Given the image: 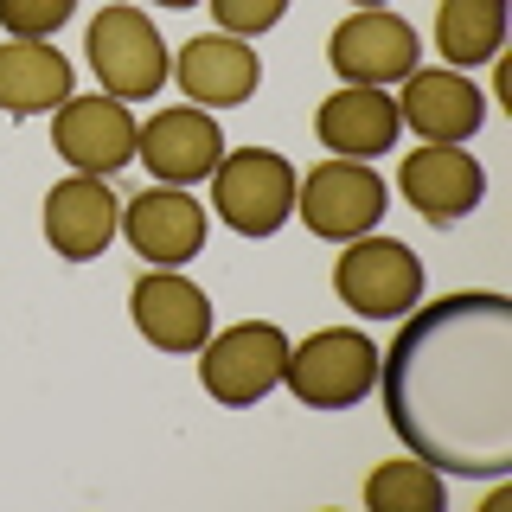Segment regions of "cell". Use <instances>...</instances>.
<instances>
[{
	"label": "cell",
	"instance_id": "24",
	"mask_svg": "<svg viewBox=\"0 0 512 512\" xmlns=\"http://www.w3.org/2000/svg\"><path fill=\"white\" fill-rule=\"evenodd\" d=\"M352 7H384V0H352Z\"/></svg>",
	"mask_w": 512,
	"mask_h": 512
},
{
	"label": "cell",
	"instance_id": "10",
	"mask_svg": "<svg viewBox=\"0 0 512 512\" xmlns=\"http://www.w3.org/2000/svg\"><path fill=\"white\" fill-rule=\"evenodd\" d=\"M135 160L160 186H192V180H212V167L224 160V135H218L212 109L173 103V109H154V116L141 122Z\"/></svg>",
	"mask_w": 512,
	"mask_h": 512
},
{
	"label": "cell",
	"instance_id": "2",
	"mask_svg": "<svg viewBox=\"0 0 512 512\" xmlns=\"http://www.w3.org/2000/svg\"><path fill=\"white\" fill-rule=\"evenodd\" d=\"M282 384L308 410H352L378 391V346L359 327H320L301 346H288Z\"/></svg>",
	"mask_w": 512,
	"mask_h": 512
},
{
	"label": "cell",
	"instance_id": "12",
	"mask_svg": "<svg viewBox=\"0 0 512 512\" xmlns=\"http://www.w3.org/2000/svg\"><path fill=\"white\" fill-rule=\"evenodd\" d=\"M397 192L410 199L416 218H429L436 231H448V224H461L487 199V173H480L474 154L448 148V141H423V148L404 154V167H397Z\"/></svg>",
	"mask_w": 512,
	"mask_h": 512
},
{
	"label": "cell",
	"instance_id": "7",
	"mask_svg": "<svg viewBox=\"0 0 512 512\" xmlns=\"http://www.w3.org/2000/svg\"><path fill=\"white\" fill-rule=\"evenodd\" d=\"M295 212L308 218L314 237L327 244H352L384 218V180L372 173V160H320L308 167V180H295Z\"/></svg>",
	"mask_w": 512,
	"mask_h": 512
},
{
	"label": "cell",
	"instance_id": "6",
	"mask_svg": "<svg viewBox=\"0 0 512 512\" xmlns=\"http://www.w3.org/2000/svg\"><path fill=\"white\" fill-rule=\"evenodd\" d=\"M333 295L365 320H397L423 301V263L397 237H352L333 263Z\"/></svg>",
	"mask_w": 512,
	"mask_h": 512
},
{
	"label": "cell",
	"instance_id": "21",
	"mask_svg": "<svg viewBox=\"0 0 512 512\" xmlns=\"http://www.w3.org/2000/svg\"><path fill=\"white\" fill-rule=\"evenodd\" d=\"M77 13V0H0V32L13 39H52Z\"/></svg>",
	"mask_w": 512,
	"mask_h": 512
},
{
	"label": "cell",
	"instance_id": "19",
	"mask_svg": "<svg viewBox=\"0 0 512 512\" xmlns=\"http://www.w3.org/2000/svg\"><path fill=\"white\" fill-rule=\"evenodd\" d=\"M436 52L448 71H474L506 52V0H442L436 7Z\"/></svg>",
	"mask_w": 512,
	"mask_h": 512
},
{
	"label": "cell",
	"instance_id": "13",
	"mask_svg": "<svg viewBox=\"0 0 512 512\" xmlns=\"http://www.w3.org/2000/svg\"><path fill=\"white\" fill-rule=\"evenodd\" d=\"M122 237L148 269H180L205 250V205L186 186H148L141 199H122Z\"/></svg>",
	"mask_w": 512,
	"mask_h": 512
},
{
	"label": "cell",
	"instance_id": "14",
	"mask_svg": "<svg viewBox=\"0 0 512 512\" xmlns=\"http://www.w3.org/2000/svg\"><path fill=\"white\" fill-rule=\"evenodd\" d=\"M122 231V199L109 192V180L96 173H71L45 192V244L64 263H96Z\"/></svg>",
	"mask_w": 512,
	"mask_h": 512
},
{
	"label": "cell",
	"instance_id": "4",
	"mask_svg": "<svg viewBox=\"0 0 512 512\" xmlns=\"http://www.w3.org/2000/svg\"><path fill=\"white\" fill-rule=\"evenodd\" d=\"M295 180L301 173L276 148H237L212 167V212L237 237H276L295 218Z\"/></svg>",
	"mask_w": 512,
	"mask_h": 512
},
{
	"label": "cell",
	"instance_id": "23",
	"mask_svg": "<svg viewBox=\"0 0 512 512\" xmlns=\"http://www.w3.org/2000/svg\"><path fill=\"white\" fill-rule=\"evenodd\" d=\"M160 7H199V0H160Z\"/></svg>",
	"mask_w": 512,
	"mask_h": 512
},
{
	"label": "cell",
	"instance_id": "8",
	"mask_svg": "<svg viewBox=\"0 0 512 512\" xmlns=\"http://www.w3.org/2000/svg\"><path fill=\"white\" fill-rule=\"evenodd\" d=\"M416 58H423V45H416V26L404 20V13L391 7H359L346 13L340 26H333L327 39V64L346 77V84H404V77L416 71Z\"/></svg>",
	"mask_w": 512,
	"mask_h": 512
},
{
	"label": "cell",
	"instance_id": "1",
	"mask_svg": "<svg viewBox=\"0 0 512 512\" xmlns=\"http://www.w3.org/2000/svg\"><path fill=\"white\" fill-rule=\"evenodd\" d=\"M391 436L436 474H512V301L461 288L416 301L391 352H378Z\"/></svg>",
	"mask_w": 512,
	"mask_h": 512
},
{
	"label": "cell",
	"instance_id": "9",
	"mask_svg": "<svg viewBox=\"0 0 512 512\" xmlns=\"http://www.w3.org/2000/svg\"><path fill=\"white\" fill-rule=\"evenodd\" d=\"M135 135H141V122L122 96H64L52 109L58 154L77 173H96V180H109V173H122L135 160Z\"/></svg>",
	"mask_w": 512,
	"mask_h": 512
},
{
	"label": "cell",
	"instance_id": "15",
	"mask_svg": "<svg viewBox=\"0 0 512 512\" xmlns=\"http://www.w3.org/2000/svg\"><path fill=\"white\" fill-rule=\"evenodd\" d=\"M173 77H180L186 103H199V109H237V103H250V96H256V84H263V58H256L244 39H231V32H199V39L180 45Z\"/></svg>",
	"mask_w": 512,
	"mask_h": 512
},
{
	"label": "cell",
	"instance_id": "5",
	"mask_svg": "<svg viewBox=\"0 0 512 512\" xmlns=\"http://www.w3.org/2000/svg\"><path fill=\"white\" fill-rule=\"evenodd\" d=\"M199 384L205 397L224 410H250L263 404L269 391L282 384V365H288V333L276 320H237V327H224L218 340L199 346Z\"/></svg>",
	"mask_w": 512,
	"mask_h": 512
},
{
	"label": "cell",
	"instance_id": "16",
	"mask_svg": "<svg viewBox=\"0 0 512 512\" xmlns=\"http://www.w3.org/2000/svg\"><path fill=\"white\" fill-rule=\"evenodd\" d=\"M397 96H384L372 84H340L327 103L314 109V135L327 154L340 160H372V154H391L397 148Z\"/></svg>",
	"mask_w": 512,
	"mask_h": 512
},
{
	"label": "cell",
	"instance_id": "22",
	"mask_svg": "<svg viewBox=\"0 0 512 512\" xmlns=\"http://www.w3.org/2000/svg\"><path fill=\"white\" fill-rule=\"evenodd\" d=\"M288 0H212V20L231 32V39H256V32L282 26Z\"/></svg>",
	"mask_w": 512,
	"mask_h": 512
},
{
	"label": "cell",
	"instance_id": "11",
	"mask_svg": "<svg viewBox=\"0 0 512 512\" xmlns=\"http://www.w3.org/2000/svg\"><path fill=\"white\" fill-rule=\"evenodd\" d=\"M128 314L154 352H199L212 340V295L180 269H141L128 288Z\"/></svg>",
	"mask_w": 512,
	"mask_h": 512
},
{
	"label": "cell",
	"instance_id": "18",
	"mask_svg": "<svg viewBox=\"0 0 512 512\" xmlns=\"http://www.w3.org/2000/svg\"><path fill=\"white\" fill-rule=\"evenodd\" d=\"M71 96V58L45 39H7L0 45V109L7 116H52Z\"/></svg>",
	"mask_w": 512,
	"mask_h": 512
},
{
	"label": "cell",
	"instance_id": "20",
	"mask_svg": "<svg viewBox=\"0 0 512 512\" xmlns=\"http://www.w3.org/2000/svg\"><path fill=\"white\" fill-rule=\"evenodd\" d=\"M365 506L372 512H442L448 487L429 461L404 455V461H378V468L365 474Z\"/></svg>",
	"mask_w": 512,
	"mask_h": 512
},
{
	"label": "cell",
	"instance_id": "17",
	"mask_svg": "<svg viewBox=\"0 0 512 512\" xmlns=\"http://www.w3.org/2000/svg\"><path fill=\"white\" fill-rule=\"evenodd\" d=\"M397 122H410L423 141H448L461 148L487 122V96H480L461 71H410L404 96H397Z\"/></svg>",
	"mask_w": 512,
	"mask_h": 512
},
{
	"label": "cell",
	"instance_id": "3",
	"mask_svg": "<svg viewBox=\"0 0 512 512\" xmlns=\"http://www.w3.org/2000/svg\"><path fill=\"white\" fill-rule=\"evenodd\" d=\"M84 52H90V71L103 84V96H122V103H148L173 77L167 39L154 32V20L141 7H103L84 32Z\"/></svg>",
	"mask_w": 512,
	"mask_h": 512
}]
</instances>
